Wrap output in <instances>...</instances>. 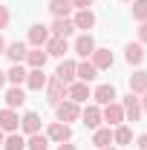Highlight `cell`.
<instances>
[{
  "label": "cell",
  "instance_id": "obj_39",
  "mask_svg": "<svg viewBox=\"0 0 147 150\" xmlns=\"http://www.w3.org/2000/svg\"><path fill=\"white\" fill-rule=\"evenodd\" d=\"M6 52V40H3V32H0V55Z\"/></svg>",
  "mask_w": 147,
  "mask_h": 150
},
{
  "label": "cell",
  "instance_id": "obj_3",
  "mask_svg": "<svg viewBox=\"0 0 147 150\" xmlns=\"http://www.w3.org/2000/svg\"><path fill=\"white\" fill-rule=\"evenodd\" d=\"M121 110H124V121H139L144 110H141V101H139V95H124L121 98Z\"/></svg>",
  "mask_w": 147,
  "mask_h": 150
},
{
  "label": "cell",
  "instance_id": "obj_15",
  "mask_svg": "<svg viewBox=\"0 0 147 150\" xmlns=\"http://www.w3.org/2000/svg\"><path fill=\"white\" fill-rule=\"evenodd\" d=\"M81 121H84L90 130H98L101 121H104V118H101V107H98V104H87V110H81Z\"/></svg>",
  "mask_w": 147,
  "mask_h": 150
},
{
  "label": "cell",
  "instance_id": "obj_31",
  "mask_svg": "<svg viewBox=\"0 0 147 150\" xmlns=\"http://www.w3.org/2000/svg\"><path fill=\"white\" fill-rule=\"evenodd\" d=\"M133 20L136 23L147 20V0H133Z\"/></svg>",
  "mask_w": 147,
  "mask_h": 150
},
{
  "label": "cell",
  "instance_id": "obj_36",
  "mask_svg": "<svg viewBox=\"0 0 147 150\" xmlns=\"http://www.w3.org/2000/svg\"><path fill=\"white\" fill-rule=\"evenodd\" d=\"M58 150H78V147H75V144H69V142H61V144H58Z\"/></svg>",
  "mask_w": 147,
  "mask_h": 150
},
{
  "label": "cell",
  "instance_id": "obj_5",
  "mask_svg": "<svg viewBox=\"0 0 147 150\" xmlns=\"http://www.w3.org/2000/svg\"><path fill=\"white\" fill-rule=\"evenodd\" d=\"M101 118L107 121V127H118V124H124V110H121V104L112 101V104H107V107H101Z\"/></svg>",
  "mask_w": 147,
  "mask_h": 150
},
{
  "label": "cell",
  "instance_id": "obj_29",
  "mask_svg": "<svg viewBox=\"0 0 147 150\" xmlns=\"http://www.w3.org/2000/svg\"><path fill=\"white\" fill-rule=\"evenodd\" d=\"M3 150H26V136L20 133H9L3 139Z\"/></svg>",
  "mask_w": 147,
  "mask_h": 150
},
{
  "label": "cell",
  "instance_id": "obj_16",
  "mask_svg": "<svg viewBox=\"0 0 147 150\" xmlns=\"http://www.w3.org/2000/svg\"><path fill=\"white\" fill-rule=\"evenodd\" d=\"M72 23H75V29L90 32L92 26H95V12H92V9H78V12L72 15Z\"/></svg>",
  "mask_w": 147,
  "mask_h": 150
},
{
  "label": "cell",
  "instance_id": "obj_6",
  "mask_svg": "<svg viewBox=\"0 0 147 150\" xmlns=\"http://www.w3.org/2000/svg\"><path fill=\"white\" fill-rule=\"evenodd\" d=\"M66 98H69V101H75V104H84L87 98H92L90 84H84V81H72V84L66 87Z\"/></svg>",
  "mask_w": 147,
  "mask_h": 150
},
{
  "label": "cell",
  "instance_id": "obj_23",
  "mask_svg": "<svg viewBox=\"0 0 147 150\" xmlns=\"http://www.w3.org/2000/svg\"><path fill=\"white\" fill-rule=\"evenodd\" d=\"M130 93L133 95H144L147 93V69H136L130 75Z\"/></svg>",
  "mask_w": 147,
  "mask_h": 150
},
{
  "label": "cell",
  "instance_id": "obj_2",
  "mask_svg": "<svg viewBox=\"0 0 147 150\" xmlns=\"http://www.w3.org/2000/svg\"><path fill=\"white\" fill-rule=\"evenodd\" d=\"M55 115H58V121H64V124L78 121V118H81V104H75V101H69V98H64L61 104H55Z\"/></svg>",
  "mask_w": 147,
  "mask_h": 150
},
{
  "label": "cell",
  "instance_id": "obj_17",
  "mask_svg": "<svg viewBox=\"0 0 147 150\" xmlns=\"http://www.w3.org/2000/svg\"><path fill=\"white\" fill-rule=\"evenodd\" d=\"M20 130H23V136L40 133V115H37V112H23V115H20Z\"/></svg>",
  "mask_w": 147,
  "mask_h": 150
},
{
  "label": "cell",
  "instance_id": "obj_35",
  "mask_svg": "<svg viewBox=\"0 0 147 150\" xmlns=\"http://www.w3.org/2000/svg\"><path fill=\"white\" fill-rule=\"evenodd\" d=\"M136 144H139V150H147V133H141V136L136 139Z\"/></svg>",
  "mask_w": 147,
  "mask_h": 150
},
{
  "label": "cell",
  "instance_id": "obj_11",
  "mask_svg": "<svg viewBox=\"0 0 147 150\" xmlns=\"http://www.w3.org/2000/svg\"><path fill=\"white\" fill-rule=\"evenodd\" d=\"M46 55L49 58H64L66 52H69V43H66V38H58V35H52L49 40H46Z\"/></svg>",
  "mask_w": 147,
  "mask_h": 150
},
{
  "label": "cell",
  "instance_id": "obj_34",
  "mask_svg": "<svg viewBox=\"0 0 147 150\" xmlns=\"http://www.w3.org/2000/svg\"><path fill=\"white\" fill-rule=\"evenodd\" d=\"M92 3H95V0H72V6H75V9H90Z\"/></svg>",
  "mask_w": 147,
  "mask_h": 150
},
{
  "label": "cell",
  "instance_id": "obj_19",
  "mask_svg": "<svg viewBox=\"0 0 147 150\" xmlns=\"http://www.w3.org/2000/svg\"><path fill=\"white\" fill-rule=\"evenodd\" d=\"M75 75H78V81L90 84V81H95V78H98V69L92 67V61H87V58H84V61H78V64H75Z\"/></svg>",
  "mask_w": 147,
  "mask_h": 150
},
{
  "label": "cell",
  "instance_id": "obj_25",
  "mask_svg": "<svg viewBox=\"0 0 147 150\" xmlns=\"http://www.w3.org/2000/svg\"><path fill=\"white\" fill-rule=\"evenodd\" d=\"M46 78H49V75L43 72V69H29V72H26V87L35 90V93H40V90L46 87Z\"/></svg>",
  "mask_w": 147,
  "mask_h": 150
},
{
  "label": "cell",
  "instance_id": "obj_33",
  "mask_svg": "<svg viewBox=\"0 0 147 150\" xmlns=\"http://www.w3.org/2000/svg\"><path fill=\"white\" fill-rule=\"evenodd\" d=\"M139 43H147V20L139 23Z\"/></svg>",
  "mask_w": 147,
  "mask_h": 150
},
{
  "label": "cell",
  "instance_id": "obj_24",
  "mask_svg": "<svg viewBox=\"0 0 147 150\" xmlns=\"http://www.w3.org/2000/svg\"><path fill=\"white\" fill-rule=\"evenodd\" d=\"M49 12H52V18H72V0H49V6H46Z\"/></svg>",
  "mask_w": 147,
  "mask_h": 150
},
{
  "label": "cell",
  "instance_id": "obj_12",
  "mask_svg": "<svg viewBox=\"0 0 147 150\" xmlns=\"http://www.w3.org/2000/svg\"><path fill=\"white\" fill-rule=\"evenodd\" d=\"M26 52H29V46H26L23 40H12V43H6V52H3V55L9 58L12 64H23V61H26Z\"/></svg>",
  "mask_w": 147,
  "mask_h": 150
},
{
  "label": "cell",
  "instance_id": "obj_9",
  "mask_svg": "<svg viewBox=\"0 0 147 150\" xmlns=\"http://www.w3.org/2000/svg\"><path fill=\"white\" fill-rule=\"evenodd\" d=\"M118 95H115V87L112 84H101V87H95L92 90V101L98 104V107H107V104H112Z\"/></svg>",
  "mask_w": 147,
  "mask_h": 150
},
{
  "label": "cell",
  "instance_id": "obj_32",
  "mask_svg": "<svg viewBox=\"0 0 147 150\" xmlns=\"http://www.w3.org/2000/svg\"><path fill=\"white\" fill-rule=\"evenodd\" d=\"M9 23H12V12H9V6H0V32H3Z\"/></svg>",
  "mask_w": 147,
  "mask_h": 150
},
{
  "label": "cell",
  "instance_id": "obj_21",
  "mask_svg": "<svg viewBox=\"0 0 147 150\" xmlns=\"http://www.w3.org/2000/svg\"><path fill=\"white\" fill-rule=\"evenodd\" d=\"M49 32L58 35V38H69L75 32V23H72V18H55L52 26H49Z\"/></svg>",
  "mask_w": 147,
  "mask_h": 150
},
{
  "label": "cell",
  "instance_id": "obj_26",
  "mask_svg": "<svg viewBox=\"0 0 147 150\" xmlns=\"http://www.w3.org/2000/svg\"><path fill=\"white\" fill-rule=\"evenodd\" d=\"M92 144L101 150V147H110L112 144V127H98L92 130Z\"/></svg>",
  "mask_w": 147,
  "mask_h": 150
},
{
  "label": "cell",
  "instance_id": "obj_13",
  "mask_svg": "<svg viewBox=\"0 0 147 150\" xmlns=\"http://www.w3.org/2000/svg\"><path fill=\"white\" fill-rule=\"evenodd\" d=\"M52 38V32H49V26H43V23H35V26H29V43L32 46H46V40Z\"/></svg>",
  "mask_w": 147,
  "mask_h": 150
},
{
  "label": "cell",
  "instance_id": "obj_10",
  "mask_svg": "<svg viewBox=\"0 0 147 150\" xmlns=\"http://www.w3.org/2000/svg\"><path fill=\"white\" fill-rule=\"evenodd\" d=\"M124 61H127L130 67H141L144 64V43H127L124 46Z\"/></svg>",
  "mask_w": 147,
  "mask_h": 150
},
{
  "label": "cell",
  "instance_id": "obj_41",
  "mask_svg": "<svg viewBox=\"0 0 147 150\" xmlns=\"http://www.w3.org/2000/svg\"><path fill=\"white\" fill-rule=\"evenodd\" d=\"M101 150H115V147H112V144H110V147H101Z\"/></svg>",
  "mask_w": 147,
  "mask_h": 150
},
{
  "label": "cell",
  "instance_id": "obj_40",
  "mask_svg": "<svg viewBox=\"0 0 147 150\" xmlns=\"http://www.w3.org/2000/svg\"><path fill=\"white\" fill-rule=\"evenodd\" d=\"M3 139H6V133H3V130H0V144H3Z\"/></svg>",
  "mask_w": 147,
  "mask_h": 150
},
{
  "label": "cell",
  "instance_id": "obj_30",
  "mask_svg": "<svg viewBox=\"0 0 147 150\" xmlns=\"http://www.w3.org/2000/svg\"><path fill=\"white\" fill-rule=\"evenodd\" d=\"M6 81H9L12 87H20V84H26V69H23L20 64H12V69L6 72Z\"/></svg>",
  "mask_w": 147,
  "mask_h": 150
},
{
  "label": "cell",
  "instance_id": "obj_28",
  "mask_svg": "<svg viewBox=\"0 0 147 150\" xmlns=\"http://www.w3.org/2000/svg\"><path fill=\"white\" fill-rule=\"evenodd\" d=\"M49 139L46 133H35V136H26V150H49Z\"/></svg>",
  "mask_w": 147,
  "mask_h": 150
},
{
  "label": "cell",
  "instance_id": "obj_37",
  "mask_svg": "<svg viewBox=\"0 0 147 150\" xmlns=\"http://www.w3.org/2000/svg\"><path fill=\"white\" fill-rule=\"evenodd\" d=\"M6 84H9V81H6V72H3V69H0V90H3V87H6Z\"/></svg>",
  "mask_w": 147,
  "mask_h": 150
},
{
  "label": "cell",
  "instance_id": "obj_27",
  "mask_svg": "<svg viewBox=\"0 0 147 150\" xmlns=\"http://www.w3.org/2000/svg\"><path fill=\"white\" fill-rule=\"evenodd\" d=\"M130 142H133V130L127 127V121L118 124V127H112V144H121V147H124Z\"/></svg>",
  "mask_w": 147,
  "mask_h": 150
},
{
  "label": "cell",
  "instance_id": "obj_8",
  "mask_svg": "<svg viewBox=\"0 0 147 150\" xmlns=\"http://www.w3.org/2000/svg\"><path fill=\"white\" fill-rule=\"evenodd\" d=\"M75 64H78V61H72V58H61V64H58V69H55V78H61L66 87H69L72 81H78V75H75Z\"/></svg>",
  "mask_w": 147,
  "mask_h": 150
},
{
  "label": "cell",
  "instance_id": "obj_4",
  "mask_svg": "<svg viewBox=\"0 0 147 150\" xmlns=\"http://www.w3.org/2000/svg\"><path fill=\"white\" fill-rule=\"evenodd\" d=\"M46 139H49L52 144L72 142V127H69V124H64V121H52V124L46 127Z\"/></svg>",
  "mask_w": 147,
  "mask_h": 150
},
{
  "label": "cell",
  "instance_id": "obj_42",
  "mask_svg": "<svg viewBox=\"0 0 147 150\" xmlns=\"http://www.w3.org/2000/svg\"><path fill=\"white\" fill-rule=\"evenodd\" d=\"M121 3H133V0H121Z\"/></svg>",
  "mask_w": 147,
  "mask_h": 150
},
{
  "label": "cell",
  "instance_id": "obj_14",
  "mask_svg": "<svg viewBox=\"0 0 147 150\" xmlns=\"http://www.w3.org/2000/svg\"><path fill=\"white\" fill-rule=\"evenodd\" d=\"M95 38L90 35V32H84V35H78V40H75V52H78V58L84 61V58H90L92 52H95Z\"/></svg>",
  "mask_w": 147,
  "mask_h": 150
},
{
  "label": "cell",
  "instance_id": "obj_18",
  "mask_svg": "<svg viewBox=\"0 0 147 150\" xmlns=\"http://www.w3.org/2000/svg\"><path fill=\"white\" fill-rule=\"evenodd\" d=\"M90 61H92V67H95V69H110L115 58H112L110 49H101V46H95V52L90 55Z\"/></svg>",
  "mask_w": 147,
  "mask_h": 150
},
{
  "label": "cell",
  "instance_id": "obj_38",
  "mask_svg": "<svg viewBox=\"0 0 147 150\" xmlns=\"http://www.w3.org/2000/svg\"><path fill=\"white\" fill-rule=\"evenodd\" d=\"M139 101H141V110H144V112H147V93H144V95H141V98H139Z\"/></svg>",
  "mask_w": 147,
  "mask_h": 150
},
{
  "label": "cell",
  "instance_id": "obj_22",
  "mask_svg": "<svg viewBox=\"0 0 147 150\" xmlns=\"http://www.w3.org/2000/svg\"><path fill=\"white\" fill-rule=\"evenodd\" d=\"M3 101H6V107H9V110H18V107L26 104V93H23L20 87H9L6 95H3Z\"/></svg>",
  "mask_w": 147,
  "mask_h": 150
},
{
  "label": "cell",
  "instance_id": "obj_1",
  "mask_svg": "<svg viewBox=\"0 0 147 150\" xmlns=\"http://www.w3.org/2000/svg\"><path fill=\"white\" fill-rule=\"evenodd\" d=\"M43 90H46V101H49L52 107L61 104V101L66 98V84H64L61 78H55V75H49V78H46V87H43Z\"/></svg>",
  "mask_w": 147,
  "mask_h": 150
},
{
  "label": "cell",
  "instance_id": "obj_20",
  "mask_svg": "<svg viewBox=\"0 0 147 150\" xmlns=\"http://www.w3.org/2000/svg\"><path fill=\"white\" fill-rule=\"evenodd\" d=\"M46 61H49V55H46V49L40 46H32L29 52H26V64H29V69H43L46 67Z\"/></svg>",
  "mask_w": 147,
  "mask_h": 150
},
{
  "label": "cell",
  "instance_id": "obj_7",
  "mask_svg": "<svg viewBox=\"0 0 147 150\" xmlns=\"http://www.w3.org/2000/svg\"><path fill=\"white\" fill-rule=\"evenodd\" d=\"M0 130H3V133H18L20 130V115H18V110H9V107L0 110Z\"/></svg>",
  "mask_w": 147,
  "mask_h": 150
}]
</instances>
